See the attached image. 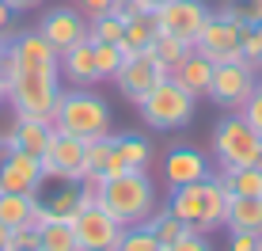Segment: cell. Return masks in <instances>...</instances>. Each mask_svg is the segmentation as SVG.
I'll list each match as a JSON object with an SVG mask.
<instances>
[{"mask_svg": "<svg viewBox=\"0 0 262 251\" xmlns=\"http://www.w3.org/2000/svg\"><path fill=\"white\" fill-rule=\"evenodd\" d=\"M95 69H99V80H114V73L122 69V50L111 42H95Z\"/></svg>", "mask_w": 262, "mask_h": 251, "instance_id": "f1b7e54d", "label": "cell"}, {"mask_svg": "<svg viewBox=\"0 0 262 251\" xmlns=\"http://www.w3.org/2000/svg\"><path fill=\"white\" fill-rule=\"evenodd\" d=\"M152 42H156V23H152V15H133V19H125V34L118 42L122 57L141 53V50H152Z\"/></svg>", "mask_w": 262, "mask_h": 251, "instance_id": "603a6c76", "label": "cell"}, {"mask_svg": "<svg viewBox=\"0 0 262 251\" xmlns=\"http://www.w3.org/2000/svg\"><path fill=\"white\" fill-rule=\"evenodd\" d=\"M167 210L175 217H183L194 232H216L224 228V213H228V191L221 186V179L205 175L198 183H183V186H171V198H167Z\"/></svg>", "mask_w": 262, "mask_h": 251, "instance_id": "3957f363", "label": "cell"}, {"mask_svg": "<svg viewBox=\"0 0 262 251\" xmlns=\"http://www.w3.org/2000/svg\"><path fill=\"white\" fill-rule=\"evenodd\" d=\"M8 53V34H0V57Z\"/></svg>", "mask_w": 262, "mask_h": 251, "instance_id": "ab89813d", "label": "cell"}, {"mask_svg": "<svg viewBox=\"0 0 262 251\" xmlns=\"http://www.w3.org/2000/svg\"><path fill=\"white\" fill-rule=\"evenodd\" d=\"M209 149L221 168H262V137L247 126L239 111H232L228 118L213 126Z\"/></svg>", "mask_w": 262, "mask_h": 251, "instance_id": "5b68a950", "label": "cell"}, {"mask_svg": "<svg viewBox=\"0 0 262 251\" xmlns=\"http://www.w3.org/2000/svg\"><path fill=\"white\" fill-rule=\"evenodd\" d=\"M46 217H50V210L42 205L38 194H4L0 191V225H8V228L34 225L38 228Z\"/></svg>", "mask_w": 262, "mask_h": 251, "instance_id": "ac0fdd59", "label": "cell"}, {"mask_svg": "<svg viewBox=\"0 0 262 251\" xmlns=\"http://www.w3.org/2000/svg\"><path fill=\"white\" fill-rule=\"evenodd\" d=\"M111 149H114V137H111V133H103V137L88 141V175H99V172H103V164H106V156H111Z\"/></svg>", "mask_w": 262, "mask_h": 251, "instance_id": "f546056e", "label": "cell"}, {"mask_svg": "<svg viewBox=\"0 0 262 251\" xmlns=\"http://www.w3.org/2000/svg\"><path fill=\"white\" fill-rule=\"evenodd\" d=\"M247 23H232L224 19V15H209V23H205V31L198 34L194 50L202 53L205 61H213V65H236L243 61V42H239V31Z\"/></svg>", "mask_w": 262, "mask_h": 251, "instance_id": "9c48e42d", "label": "cell"}, {"mask_svg": "<svg viewBox=\"0 0 262 251\" xmlns=\"http://www.w3.org/2000/svg\"><path fill=\"white\" fill-rule=\"evenodd\" d=\"M38 160H42V175L46 179H57V183H80V179H88V141L72 137V133L53 130Z\"/></svg>", "mask_w": 262, "mask_h": 251, "instance_id": "52a82bcc", "label": "cell"}, {"mask_svg": "<svg viewBox=\"0 0 262 251\" xmlns=\"http://www.w3.org/2000/svg\"><path fill=\"white\" fill-rule=\"evenodd\" d=\"M114 4H118V0H76V8L84 12V19H95V15H103V12H114Z\"/></svg>", "mask_w": 262, "mask_h": 251, "instance_id": "d590c367", "label": "cell"}, {"mask_svg": "<svg viewBox=\"0 0 262 251\" xmlns=\"http://www.w3.org/2000/svg\"><path fill=\"white\" fill-rule=\"evenodd\" d=\"M205 175H213L209 160H205L198 149H190V145H175L164 156V179H167L171 186L198 183V179H205Z\"/></svg>", "mask_w": 262, "mask_h": 251, "instance_id": "e0dca14e", "label": "cell"}, {"mask_svg": "<svg viewBox=\"0 0 262 251\" xmlns=\"http://www.w3.org/2000/svg\"><path fill=\"white\" fill-rule=\"evenodd\" d=\"M8 99V88H4V80H0V103H4Z\"/></svg>", "mask_w": 262, "mask_h": 251, "instance_id": "60d3db41", "label": "cell"}, {"mask_svg": "<svg viewBox=\"0 0 262 251\" xmlns=\"http://www.w3.org/2000/svg\"><path fill=\"white\" fill-rule=\"evenodd\" d=\"M137 107H141V118L148 122L152 130H183V126L194 122L198 99L183 84H175V80L167 76V80H160Z\"/></svg>", "mask_w": 262, "mask_h": 251, "instance_id": "8992f818", "label": "cell"}, {"mask_svg": "<svg viewBox=\"0 0 262 251\" xmlns=\"http://www.w3.org/2000/svg\"><path fill=\"white\" fill-rule=\"evenodd\" d=\"M46 175H42V160L31 152L8 149L0 156V191L4 194H38Z\"/></svg>", "mask_w": 262, "mask_h": 251, "instance_id": "4fadbf2b", "label": "cell"}, {"mask_svg": "<svg viewBox=\"0 0 262 251\" xmlns=\"http://www.w3.org/2000/svg\"><path fill=\"white\" fill-rule=\"evenodd\" d=\"M239 114H243V118H247V126H251V130H255L258 137H262V80L255 84V92H251V99H247V103L239 107Z\"/></svg>", "mask_w": 262, "mask_h": 251, "instance_id": "1f68e13d", "label": "cell"}, {"mask_svg": "<svg viewBox=\"0 0 262 251\" xmlns=\"http://www.w3.org/2000/svg\"><path fill=\"white\" fill-rule=\"evenodd\" d=\"M216 179L228 194H262V168H221Z\"/></svg>", "mask_w": 262, "mask_h": 251, "instance_id": "cb8c5ba5", "label": "cell"}, {"mask_svg": "<svg viewBox=\"0 0 262 251\" xmlns=\"http://www.w3.org/2000/svg\"><path fill=\"white\" fill-rule=\"evenodd\" d=\"M160 80H167V69L160 65V57L152 50H141V53L122 57V69L114 73V84H118V92L129 103H141L144 95L160 84Z\"/></svg>", "mask_w": 262, "mask_h": 251, "instance_id": "30bf717a", "label": "cell"}, {"mask_svg": "<svg viewBox=\"0 0 262 251\" xmlns=\"http://www.w3.org/2000/svg\"><path fill=\"white\" fill-rule=\"evenodd\" d=\"M34 31H38L57 53H65L69 46H76V42L88 38V19H84L80 8H53V12L42 15V23L34 27Z\"/></svg>", "mask_w": 262, "mask_h": 251, "instance_id": "5bb4252c", "label": "cell"}, {"mask_svg": "<svg viewBox=\"0 0 262 251\" xmlns=\"http://www.w3.org/2000/svg\"><path fill=\"white\" fill-rule=\"evenodd\" d=\"M148 160H152V145L141 133H118L99 179H111V175H122V172H148Z\"/></svg>", "mask_w": 262, "mask_h": 251, "instance_id": "9a60e30c", "label": "cell"}, {"mask_svg": "<svg viewBox=\"0 0 262 251\" xmlns=\"http://www.w3.org/2000/svg\"><path fill=\"white\" fill-rule=\"evenodd\" d=\"M57 69L72 88H95L99 84V69H95V42L84 38L76 46H69L65 53H57Z\"/></svg>", "mask_w": 262, "mask_h": 251, "instance_id": "2e32d148", "label": "cell"}, {"mask_svg": "<svg viewBox=\"0 0 262 251\" xmlns=\"http://www.w3.org/2000/svg\"><path fill=\"white\" fill-rule=\"evenodd\" d=\"M4 244H8V240H0V251H4Z\"/></svg>", "mask_w": 262, "mask_h": 251, "instance_id": "ee69618b", "label": "cell"}, {"mask_svg": "<svg viewBox=\"0 0 262 251\" xmlns=\"http://www.w3.org/2000/svg\"><path fill=\"white\" fill-rule=\"evenodd\" d=\"M72 232H76L80 251H118L125 228H122L106 210L88 205V210H80L76 217H72Z\"/></svg>", "mask_w": 262, "mask_h": 251, "instance_id": "7c38bea8", "label": "cell"}, {"mask_svg": "<svg viewBox=\"0 0 262 251\" xmlns=\"http://www.w3.org/2000/svg\"><path fill=\"white\" fill-rule=\"evenodd\" d=\"M243 23H262V0H228Z\"/></svg>", "mask_w": 262, "mask_h": 251, "instance_id": "836d02e7", "label": "cell"}, {"mask_svg": "<svg viewBox=\"0 0 262 251\" xmlns=\"http://www.w3.org/2000/svg\"><path fill=\"white\" fill-rule=\"evenodd\" d=\"M12 19H15V12L8 8V0H0V34L12 31Z\"/></svg>", "mask_w": 262, "mask_h": 251, "instance_id": "8d00e7d4", "label": "cell"}, {"mask_svg": "<svg viewBox=\"0 0 262 251\" xmlns=\"http://www.w3.org/2000/svg\"><path fill=\"white\" fill-rule=\"evenodd\" d=\"M224 228H228V232H255V236H262V194H228Z\"/></svg>", "mask_w": 262, "mask_h": 251, "instance_id": "44dd1931", "label": "cell"}, {"mask_svg": "<svg viewBox=\"0 0 262 251\" xmlns=\"http://www.w3.org/2000/svg\"><path fill=\"white\" fill-rule=\"evenodd\" d=\"M144 225L160 236V244H175V240H183V236H190V232H194L183 217H175L167 205H164V210H152V217L144 221Z\"/></svg>", "mask_w": 262, "mask_h": 251, "instance_id": "d4e9b609", "label": "cell"}, {"mask_svg": "<svg viewBox=\"0 0 262 251\" xmlns=\"http://www.w3.org/2000/svg\"><path fill=\"white\" fill-rule=\"evenodd\" d=\"M95 205L106 210L122 228L144 225L152 217V210H156V186H152L148 172H122L111 179H99Z\"/></svg>", "mask_w": 262, "mask_h": 251, "instance_id": "7a4b0ae2", "label": "cell"}, {"mask_svg": "<svg viewBox=\"0 0 262 251\" xmlns=\"http://www.w3.org/2000/svg\"><path fill=\"white\" fill-rule=\"evenodd\" d=\"M42 0H8V8L12 12H31V8H38Z\"/></svg>", "mask_w": 262, "mask_h": 251, "instance_id": "74e56055", "label": "cell"}, {"mask_svg": "<svg viewBox=\"0 0 262 251\" xmlns=\"http://www.w3.org/2000/svg\"><path fill=\"white\" fill-rule=\"evenodd\" d=\"M209 15L213 12L202 4V0H167V4L152 8L156 34H171V38L186 42V46H194V42H198V34L205 31Z\"/></svg>", "mask_w": 262, "mask_h": 251, "instance_id": "ba28073f", "label": "cell"}, {"mask_svg": "<svg viewBox=\"0 0 262 251\" xmlns=\"http://www.w3.org/2000/svg\"><path fill=\"white\" fill-rule=\"evenodd\" d=\"M258 84V69L247 65V61H236V65H216L213 69V84H209V99L224 111H239L243 103L251 99Z\"/></svg>", "mask_w": 262, "mask_h": 251, "instance_id": "8fae6325", "label": "cell"}, {"mask_svg": "<svg viewBox=\"0 0 262 251\" xmlns=\"http://www.w3.org/2000/svg\"><path fill=\"white\" fill-rule=\"evenodd\" d=\"M38 251H80L72 221L65 217H46L38 225Z\"/></svg>", "mask_w": 262, "mask_h": 251, "instance_id": "7402d4cb", "label": "cell"}, {"mask_svg": "<svg viewBox=\"0 0 262 251\" xmlns=\"http://www.w3.org/2000/svg\"><path fill=\"white\" fill-rule=\"evenodd\" d=\"M239 42H243V61H247V65H262V38H258V27L255 23H247L239 31Z\"/></svg>", "mask_w": 262, "mask_h": 251, "instance_id": "4dcf8cb0", "label": "cell"}, {"mask_svg": "<svg viewBox=\"0 0 262 251\" xmlns=\"http://www.w3.org/2000/svg\"><path fill=\"white\" fill-rule=\"evenodd\" d=\"M50 126L61 133H72L80 141H95L103 133H111V107L103 95H95L92 88H72V92L57 95V107L50 114Z\"/></svg>", "mask_w": 262, "mask_h": 251, "instance_id": "277c9868", "label": "cell"}, {"mask_svg": "<svg viewBox=\"0 0 262 251\" xmlns=\"http://www.w3.org/2000/svg\"><path fill=\"white\" fill-rule=\"evenodd\" d=\"M194 46H186V42H179V38H171V34H156V42H152V53L160 57V65L167 69V76L179 69V61L186 57Z\"/></svg>", "mask_w": 262, "mask_h": 251, "instance_id": "4316f807", "label": "cell"}, {"mask_svg": "<svg viewBox=\"0 0 262 251\" xmlns=\"http://www.w3.org/2000/svg\"><path fill=\"white\" fill-rule=\"evenodd\" d=\"M0 80L8 88V103L15 114L50 118L61 95V69L57 50L38 31L8 38V53L0 57Z\"/></svg>", "mask_w": 262, "mask_h": 251, "instance_id": "6da1fadb", "label": "cell"}, {"mask_svg": "<svg viewBox=\"0 0 262 251\" xmlns=\"http://www.w3.org/2000/svg\"><path fill=\"white\" fill-rule=\"evenodd\" d=\"M255 27H258V38H262V23H255Z\"/></svg>", "mask_w": 262, "mask_h": 251, "instance_id": "7bdbcfd3", "label": "cell"}, {"mask_svg": "<svg viewBox=\"0 0 262 251\" xmlns=\"http://www.w3.org/2000/svg\"><path fill=\"white\" fill-rule=\"evenodd\" d=\"M164 251H213V244L205 232H190V236L175 240V244H164Z\"/></svg>", "mask_w": 262, "mask_h": 251, "instance_id": "d6a6232c", "label": "cell"}, {"mask_svg": "<svg viewBox=\"0 0 262 251\" xmlns=\"http://www.w3.org/2000/svg\"><path fill=\"white\" fill-rule=\"evenodd\" d=\"M125 34V19L118 12H103L95 15V19H88V38L92 42H111V46H118Z\"/></svg>", "mask_w": 262, "mask_h": 251, "instance_id": "484cf974", "label": "cell"}, {"mask_svg": "<svg viewBox=\"0 0 262 251\" xmlns=\"http://www.w3.org/2000/svg\"><path fill=\"white\" fill-rule=\"evenodd\" d=\"M141 4H144V8H148V12H152V8H160V4H167V0H141Z\"/></svg>", "mask_w": 262, "mask_h": 251, "instance_id": "f35d334b", "label": "cell"}, {"mask_svg": "<svg viewBox=\"0 0 262 251\" xmlns=\"http://www.w3.org/2000/svg\"><path fill=\"white\" fill-rule=\"evenodd\" d=\"M4 152H8V145H4V137H0V156H4Z\"/></svg>", "mask_w": 262, "mask_h": 251, "instance_id": "b9f144b4", "label": "cell"}, {"mask_svg": "<svg viewBox=\"0 0 262 251\" xmlns=\"http://www.w3.org/2000/svg\"><path fill=\"white\" fill-rule=\"evenodd\" d=\"M228 251H262V236H255V232H228Z\"/></svg>", "mask_w": 262, "mask_h": 251, "instance_id": "e575fe53", "label": "cell"}, {"mask_svg": "<svg viewBox=\"0 0 262 251\" xmlns=\"http://www.w3.org/2000/svg\"><path fill=\"white\" fill-rule=\"evenodd\" d=\"M118 251H164V244H160V236L148 225H129L122 232Z\"/></svg>", "mask_w": 262, "mask_h": 251, "instance_id": "83f0119b", "label": "cell"}, {"mask_svg": "<svg viewBox=\"0 0 262 251\" xmlns=\"http://www.w3.org/2000/svg\"><path fill=\"white\" fill-rule=\"evenodd\" d=\"M53 126L50 118H27V114H15L12 130L4 133V145L15 149V152H31V156H42V149H46Z\"/></svg>", "mask_w": 262, "mask_h": 251, "instance_id": "d6986e66", "label": "cell"}, {"mask_svg": "<svg viewBox=\"0 0 262 251\" xmlns=\"http://www.w3.org/2000/svg\"><path fill=\"white\" fill-rule=\"evenodd\" d=\"M213 61H205L198 50H190L183 61H179V69L171 73V80L175 84H183L186 92L194 95V99H209V84H213Z\"/></svg>", "mask_w": 262, "mask_h": 251, "instance_id": "ffe728a7", "label": "cell"}]
</instances>
